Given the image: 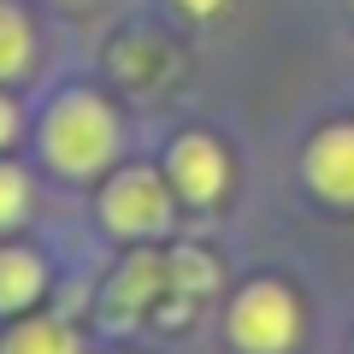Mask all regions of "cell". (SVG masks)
Returning <instances> with one entry per match:
<instances>
[{
  "instance_id": "cell-2",
  "label": "cell",
  "mask_w": 354,
  "mask_h": 354,
  "mask_svg": "<svg viewBox=\"0 0 354 354\" xmlns=\"http://www.w3.org/2000/svg\"><path fill=\"white\" fill-rule=\"evenodd\" d=\"M171 177L148 171V165H130L118 171L113 183L101 189V225L113 236H130V242H148L160 230H171Z\"/></svg>"
},
{
  "instance_id": "cell-7",
  "label": "cell",
  "mask_w": 354,
  "mask_h": 354,
  "mask_svg": "<svg viewBox=\"0 0 354 354\" xmlns=\"http://www.w3.org/2000/svg\"><path fill=\"white\" fill-rule=\"evenodd\" d=\"M48 290V266L36 248H0V313H24Z\"/></svg>"
},
{
  "instance_id": "cell-10",
  "label": "cell",
  "mask_w": 354,
  "mask_h": 354,
  "mask_svg": "<svg viewBox=\"0 0 354 354\" xmlns=\"http://www.w3.org/2000/svg\"><path fill=\"white\" fill-rule=\"evenodd\" d=\"M30 201H36L30 171H24V165H6V160H0V230H12L18 218H30Z\"/></svg>"
},
{
  "instance_id": "cell-6",
  "label": "cell",
  "mask_w": 354,
  "mask_h": 354,
  "mask_svg": "<svg viewBox=\"0 0 354 354\" xmlns=\"http://www.w3.org/2000/svg\"><path fill=\"white\" fill-rule=\"evenodd\" d=\"M301 171H307V183H313V195H325V201H337V207H354V124L319 130V136L307 142Z\"/></svg>"
},
{
  "instance_id": "cell-11",
  "label": "cell",
  "mask_w": 354,
  "mask_h": 354,
  "mask_svg": "<svg viewBox=\"0 0 354 354\" xmlns=\"http://www.w3.org/2000/svg\"><path fill=\"white\" fill-rule=\"evenodd\" d=\"M171 6H177V12H189V18H218L230 0H171Z\"/></svg>"
},
{
  "instance_id": "cell-3",
  "label": "cell",
  "mask_w": 354,
  "mask_h": 354,
  "mask_svg": "<svg viewBox=\"0 0 354 354\" xmlns=\"http://www.w3.org/2000/svg\"><path fill=\"white\" fill-rule=\"evenodd\" d=\"M301 337V307L283 283H248L230 301V342L242 354H290Z\"/></svg>"
},
{
  "instance_id": "cell-12",
  "label": "cell",
  "mask_w": 354,
  "mask_h": 354,
  "mask_svg": "<svg viewBox=\"0 0 354 354\" xmlns=\"http://www.w3.org/2000/svg\"><path fill=\"white\" fill-rule=\"evenodd\" d=\"M12 136H18V106L6 101V95H0V148H6Z\"/></svg>"
},
{
  "instance_id": "cell-8",
  "label": "cell",
  "mask_w": 354,
  "mask_h": 354,
  "mask_svg": "<svg viewBox=\"0 0 354 354\" xmlns=\"http://www.w3.org/2000/svg\"><path fill=\"white\" fill-rule=\"evenodd\" d=\"M0 354H83V342L65 319H24V325L6 330Z\"/></svg>"
},
{
  "instance_id": "cell-1",
  "label": "cell",
  "mask_w": 354,
  "mask_h": 354,
  "mask_svg": "<svg viewBox=\"0 0 354 354\" xmlns=\"http://www.w3.org/2000/svg\"><path fill=\"white\" fill-rule=\"evenodd\" d=\"M118 113L101 101V95H88V88H71L59 101L48 106L41 118V160L53 165L59 177H95L113 165L118 153Z\"/></svg>"
},
{
  "instance_id": "cell-5",
  "label": "cell",
  "mask_w": 354,
  "mask_h": 354,
  "mask_svg": "<svg viewBox=\"0 0 354 354\" xmlns=\"http://www.w3.org/2000/svg\"><path fill=\"white\" fill-rule=\"evenodd\" d=\"M160 301H165V260L160 254H130L106 283L101 313H106V325H136V319L160 313Z\"/></svg>"
},
{
  "instance_id": "cell-4",
  "label": "cell",
  "mask_w": 354,
  "mask_h": 354,
  "mask_svg": "<svg viewBox=\"0 0 354 354\" xmlns=\"http://www.w3.org/2000/svg\"><path fill=\"white\" fill-rule=\"evenodd\" d=\"M165 177H171V189L183 195V201L213 207L218 195H225V183H230V160H225V148H218L213 136L189 130V136H177L171 153H165Z\"/></svg>"
},
{
  "instance_id": "cell-9",
  "label": "cell",
  "mask_w": 354,
  "mask_h": 354,
  "mask_svg": "<svg viewBox=\"0 0 354 354\" xmlns=\"http://www.w3.org/2000/svg\"><path fill=\"white\" fill-rule=\"evenodd\" d=\"M30 65H36V30H30V18L12 0H0V83L24 77Z\"/></svg>"
}]
</instances>
